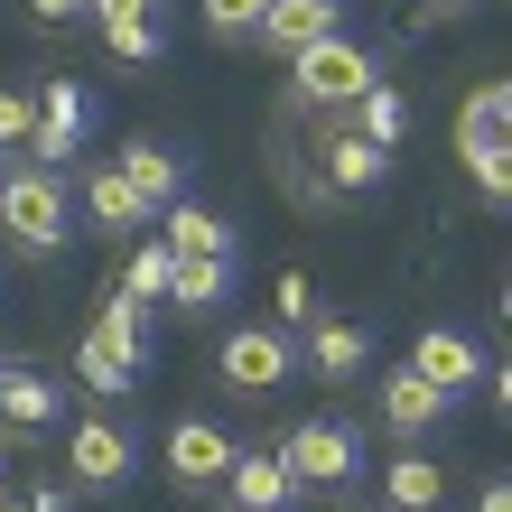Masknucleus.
Masks as SVG:
<instances>
[{"label":"nucleus","instance_id":"obj_34","mask_svg":"<svg viewBox=\"0 0 512 512\" xmlns=\"http://www.w3.org/2000/svg\"><path fill=\"white\" fill-rule=\"evenodd\" d=\"M0 447H19V438H10V429H0Z\"/></svg>","mask_w":512,"mask_h":512},{"label":"nucleus","instance_id":"obj_37","mask_svg":"<svg viewBox=\"0 0 512 512\" xmlns=\"http://www.w3.org/2000/svg\"><path fill=\"white\" fill-rule=\"evenodd\" d=\"M0 168H10V159H0Z\"/></svg>","mask_w":512,"mask_h":512},{"label":"nucleus","instance_id":"obj_28","mask_svg":"<svg viewBox=\"0 0 512 512\" xmlns=\"http://www.w3.org/2000/svg\"><path fill=\"white\" fill-rule=\"evenodd\" d=\"M75 373H84V391H112V401H122V391H131V373H122V364H112V354H103L94 336H84V345H75Z\"/></svg>","mask_w":512,"mask_h":512},{"label":"nucleus","instance_id":"obj_23","mask_svg":"<svg viewBox=\"0 0 512 512\" xmlns=\"http://www.w3.org/2000/svg\"><path fill=\"white\" fill-rule=\"evenodd\" d=\"M345 131H354V140H373V149H391V140L410 131V103L391 94V84H364V94H354V122H345Z\"/></svg>","mask_w":512,"mask_h":512},{"label":"nucleus","instance_id":"obj_21","mask_svg":"<svg viewBox=\"0 0 512 512\" xmlns=\"http://www.w3.org/2000/svg\"><path fill=\"white\" fill-rule=\"evenodd\" d=\"M56 419H66V391L47 373H28V364L0 373V429H56Z\"/></svg>","mask_w":512,"mask_h":512},{"label":"nucleus","instance_id":"obj_18","mask_svg":"<svg viewBox=\"0 0 512 512\" xmlns=\"http://www.w3.org/2000/svg\"><path fill=\"white\" fill-rule=\"evenodd\" d=\"M112 168L131 177V196L149 205V215L187 196V159H177V149H159V140H122V159H112Z\"/></svg>","mask_w":512,"mask_h":512},{"label":"nucleus","instance_id":"obj_22","mask_svg":"<svg viewBox=\"0 0 512 512\" xmlns=\"http://www.w3.org/2000/svg\"><path fill=\"white\" fill-rule=\"evenodd\" d=\"M233 280H243V261H177V270H168V298H177L187 317H215L224 298H233Z\"/></svg>","mask_w":512,"mask_h":512},{"label":"nucleus","instance_id":"obj_39","mask_svg":"<svg viewBox=\"0 0 512 512\" xmlns=\"http://www.w3.org/2000/svg\"><path fill=\"white\" fill-rule=\"evenodd\" d=\"M224 512H233V503H224Z\"/></svg>","mask_w":512,"mask_h":512},{"label":"nucleus","instance_id":"obj_11","mask_svg":"<svg viewBox=\"0 0 512 512\" xmlns=\"http://www.w3.org/2000/svg\"><path fill=\"white\" fill-rule=\"evenodd\" d=\"M224 494H233V512H298V503H308V494L289 485L280 447H233V466H224Z\"/></svg>","mask_w":512,"mask_h":512},{"label":"nucleus","instance_id":"obj_1","mask_svg":"<svg viewBox=\"0 0 512 512\" xmlns=\"http://www.w3.org/2000/svg\"><path fill=\"white\" fill-rule=\"evenodd\" d=\"M0 233H10V252L56 261V252L75 243V177L10 159V168H0Z\"/></svg>","mask_w":512,"mask_h":512},{"label":"nucleus","instance_id":"obj_10","mask_svg":"<svg viewBox=\"0 0 512 512\" xmlns=\"http://www.w3.org/2000/svg\"><path fill=\"white\" fill-rule=\"evenodd\" d=\"M410 373L438 391V401H457V391H475L485 382V345L475 336H457V326H429V336L410 345Z\"/></svg>","mask_w":512,"mask_h":512},{"label":"nucleus","instance_id":"obj_32","mask_svg":"<svg viewBox=\"0 0 512 512\" xmlns=\"http://www.w3.org/2000/svg\"><path fill=\"white\" fill-rule=\"evenodd\" d=\"M0 512H28V494H19V503H10V494H0Z\"/></svg>","mask_w":512,"mask_h":512},{"label":"nucleus","instance_id":"obj_27","mask_svg":"<svg viewBox=\"0 0 512 512\" xmlns=\"http://www.w3.org/2000/svg\"><path fill=\"white\" fill-rule=\"evenodd\" d=\"M28 131H38V103H28L19 84H0V159H19Z\"/></svg>","mask_w":512,"mask_h":512},{"label":"nucleus","instance_id":"obj_14","mask_svg":"<svg viewBox=\"0 0 512 512\" xmlns=\"http://www.w3.org/2000/svg\"><path fill=\"white\" fill-rule=\"evenodd\" d=\"M317 168H326V196H382V177H391V149L373 140H354L345 122L317 140Z\"/></svg>","mask_w":512,"mask_h":512},{"label":"nucleus","instance_id":"obj_20","mask_svg":"<svg viewBox=\"0 0 512 512\" xmlns=\"http://www.w3.org/2000/svg\"><path fill=\"white\" fill-rule=\"evenodd\" d=\"M447 503V475L429 447H401V457L382 466V512H438Z\"/></svg>","mask_w":512,"mask_h":512},{"label":"nucleus","instance_id":"obj_30","mask_svg":"<svg viewBox=\"0 0 512 512\" xmlns=\"http://www.w3.org/2000/svg\"><path fill=\"white\" fill-rule=\"evenodd\" d=\"M475 512H512V485H503V475H494L485 494H475Z\"/></svg>","mask_w":512,"mask_h":512},{"label":"nucleus","instance_id":"obj_2","mask_svg":"<svg viewBox=\"0 0 512 512\" xmlns=\"http://www.w3.org/2000/svg\"><path fill=\"white\" fill-rule=\"evenodd\" d=\"M280 466H289L298 494H354L364 466H373V447H364L354 419H298V429L280 438Z\"/></svg>","mask_w":512,"mask_h":512},{"label":"nucleus","instance_id":"obj_13","mask_svg":"<svg viewBox=\"0 0 512 512\" xmlns=\"http://www.w3.org/2000/svg\"><path fill=\"white\" fill-rule=\"evenodd\" d=\"M94 19H103V38L122 66H159L168 56V10L159 0H94Z\"/></svg>","mask_w":512,"mask_h":512},{"label":"nucleus","instance_id":"obj_8","mask_svg":"<svg viewBox=\"0 0 512 512\" xmlns=\"http://www.w3.org/2000/svg\"><path fill=\"white\" fill-rule=\"evenodd\" d=\"M159 243L177 252V261H243V233H233L215 205H196V196H177V205H159Z\"/></svg>","mask_w":512,"mask_h":512},{"label":"nucleus","instance_id":"obj_7","mask_svg":"<svg viewBox=\"0 0 512 512\" xmlns=\"http://www.w3.org/2000/svg\"><path fill=\"white\" fill-rule=\"evenodd\" d=\"M215 364H224L233 391H280V382L298 373V336H280V326H233Z\"/></svg>","mask_w":512,"mask_h":512},{"label":"nucleus","instance_id":"obj_25","mask_svg":"<svg viewBox=\"0 0 512 512\" xmlns=\"http://www.w3.org/2000/svg\"><path fill=\"white\" fill-rule=\"evenodd\" d=\"M270 308H280V336H308V326H326V289L308 280V270H280Z\"/></svg>","mask_w":512,"mask_h":512},{"label":"nucleus","instance_id":"obj_12","mask_svg":"<svg viewBox=\"0 0 512 512\" xmlns=\"http://www.w3.org/2000/svg\"><path fill=\"white\" fill-rule=\"evenodd\" d=\"M75 215H84V233H112V243L149 233V205L131 196V177H122V168H84V187H75Z\"/></svg>","mask_w":512,"mask_h":512},{"label":"nucleus","instance_id":"obj_35","mask_svg":"<svg viewBox=\"0 0 512 512\" xmlns=\"http://www.w3.org/2000/svg\"><path fill=\"white\" fill-rule=\"evenodd\" d=\"M0 373H10V354H0Z\"/></svg>","mask_w":512,"mask_h":512},{"label":"nucleus","instance_id":"obj_36","mask_svg":"<svg viewBox=\"0 0 512 512\" xmlns=\"http://www.w3.org/2000/svg\"><path fill=\"white\" fill-rule=\"evenodd\" d=\"M0 457H10V447H0Z\"/></svg>","mask_w":512,"mask_h":512},{"label":"nucleus","instance_id":"obj_16","mask_svg":"<svg viewBox=\"0 0 512 512\" xmlns=\"http://www.w3.org/2000/svg\"><path fill=\"white\" fill-rule=\"evenodd\" d=\"M84 336H94L112 364H122L131 382H140V364H149V308L140 298H122V289H103V308H94V326H84Z\"/></svg>","mask_w":512,"mask_h":512},{"label":"nucleus","instance_id":"obj_6","mask_svg":"<svg viewBox=\"0 0 512 512\" xmlns=\"http://www.w3.org/2000/svg\"><path fill=\"white\" fill-rule=\"evenodd\" d=\"M84 131H94V103H84V84H47V94H38V131H28V168L75 177Z\"/></svg>","mask_w":512,"mask_h":512},{"label":"nucleus","instance_id":"obj_9","mask_svg":"<svg viewBox=\"0 0 512 512\" xmlns=\"http://www.w3.org/2000/svg\"><path fill=\"white\" fill-rule=\"evenodd\" d=\"M233 447H243V438H233V429H215V419H177L159 457H168V475H177V485H187V494H205V485H224Z\"/></svg>","mask_w":512,"mask_h":512},{"label":"nucleus","instance_id":"obj_31","mask_svg":"<svg viewBox=\"0 0 512 512\" xmlns=\"http://www.w3.org/2000/svg\"><path fill=\"white\" fill-rule=\"evenodd\" d=\"M28 10H38V19L56 28V19H75V10H84V0H28Z\"/></svg>","mask_w":512,"mask_h":512},{"label":"nucleus","instance_id":"obj_5","mask_svg":"<svg viewBox=\"0 0 512 512\" xmlns=\"http://www.w3.org/2000/svg\"><path fill=\"white\" fill-rule=\"evenodd\" d=\"M503 112H512V94H503V84H475V94H466V112H457V149H466V168H475V187H485V205H503V196H512Z\"/></svg>","mask_w":512,"mask_h":512},{"label":"nucleus","instance_id":"obj_4","mask_svg":"<svg viewBox=\"0 0 512 512\" xmlns=\"http://www.w3.org/2000/svg\"><path fill=\"white\" fill-rule=\"evenodd\" d=\"M140 475V429H122V419H84V429L66 438V485L75 494H122Z\"/></svg>","mask_w":512,"mask_h":512},{"label":"nucleus","instance_id":"obj_15","mask_svg":"<svg viewBox=\"0 0 512 512\" xmlns=\"http://www.w3.org/2000/svg\"><path fill=\"white\" fill-rule=\"evenodd\" d=\"M447 410H457V401H438V391L419 382L410 364H382V429H401V438H438V429H447Z\"/></svg>","mask_w":512,"mask_h":512},{"label":"nucleus","instance_id":"obj_17","mask_svg":"<svg viewBox=\"0 0 512 512\" xmlns=\"http://www.w3.org/2000/svg\"><path fill=\"white\" fill-rule=\"evenodd\" d=\"M336 28H345V0H270L261 10V38L280 56H308L317 38H336Z\"/></svg>","mask_w":512,"mask_h":512},{"label":"nucleus","instance_id":"obj_33","mask_svg":"<svg viewBox=\"0 0 512 512\" xmlns=\"http://www.w3.org/2000/svg\"><path fill=\"white\" fill-rule=\"evenodd\" d=\"M438 10H475V0H438Z\"/></svg>","mask_w":512,"mask_h":512},{"label":"nucleus","instance_id":"obj_19","mask_svg":"<svg viewBox=\"0 0 512 512\" xmlns=\"http://www.w3.org/2000/svg\"><path fill=\"white\" fill-rule=\"evenodd\" d=\"M298 364H308L317 382H354V373L373 364V336L354 317H326V326H308V354H298Z\"/></svg>","mask_w":512,"mask_h":512},{"label":"nucleus","instance_id":"obj_38","mask_svg":"<svg viewBox=\"0 0 512 512\" xmlns=\"http://www.w3.org/2000/svg\"><path fill=\"white\" fill-rule=\"evenodd\" d=\"M354 512H364V503H354Z\"/></svg>","mask_w":512,"mask_h":512},{"label":"nucleus","instance_id":"obj_29","mask_svg":"<svg viewBox=\"0 0 512 512\" xmlns=\"http://www.w3.org/2000/svg\"><path fill=\"white\" fill-rule=\"evenodd\" d=\"M28 512H75V485H66V475H47V485H28Z\"/></svg>","mask_w":512,"mask_h":512},{"label":"nucleus","instance_id":"obj_3","mask_svg":"<svg viewBox=\"0 0 512 512\" xmlns=\"http://www.w3.org/2000/svg\"><path fill=\"white\" fill-rule=\"evenodd\" d=\"M364 84H382V66L364 47L345 38H317L308 56H289V103H317V112H354V94H364Z\"/></svg>","mask_w":512,"mask_h":512},{"label":"nucleus","instance_id":"obj_26","mask_svg":"<svg viewBox=\"0 0 512 512\" xmlns=\"http://www.w3.org/2000/svg\"><path fill=\"white\" fill-rule=\"evenodd\" d=\"M196 10H205V38H261V10H270V0H196Z\"/></svg>","mask_w":512,"mask_h":512},{"label":"nucleus","instance_id":"obj_24","mask_svg":"<svg viewBox=\"0 0 512 512\" xmlns=\"http://www.w3.org/2000/svg\"><path fill=\"white\" fill-rule=\"evenodd\" d=\"M168 270H177V252L149 233V243H131V261H122V280H112V289L140 298V308H159V298H168Z\"/></svg>","mask_w":512,"mask_h":512}]
</instances>
